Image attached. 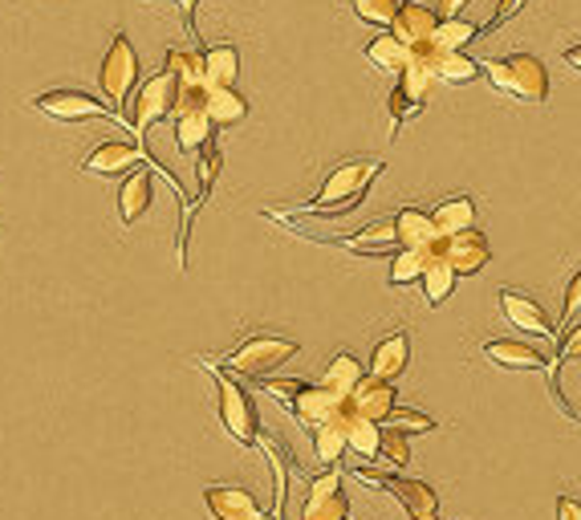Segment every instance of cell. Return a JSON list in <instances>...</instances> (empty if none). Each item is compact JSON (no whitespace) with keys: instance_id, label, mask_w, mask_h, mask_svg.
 <instances>
[{"instance_id":"obj_1","label":"cell","mask_w":581,"mask_h":520,"mask_svg":"<svg viewBox=\"0 0 581 520\" xmlns=\"http://www.w3.org/2000/svg\"><path fill=\"white\" fill-rule=\"evenodd\" d=\"M382 167H387L382 159H346V163L329 171L321 191L305 203L302 212H314V216H346V212H355L358 203L367 200L370 183L382 176Z\"/></svg>"},{"instance_id":"obj_2","label":"cell","mask_w":581,"mask_h":520,"mask_svg":"<svg viewBox=\"0 0 581 520\" xmlns=\"http://www.w3.org/2000/svg\"><path fill=\"white\" fill-rule=\"evenodd\" d=\"M484 77L493 82L500 94L529 106H545L549 98V70L541 57L532 53H505V57H484Z\"/></svg>"},{"instance_id":"obj_3","label":"cell","mask_w":581,"mask_h":520,"mask_svg":"<svg viewBox=\"0 0 581 520\" xmlns=\"http://www.w3.org/2000/svg\"><path fill=\"white\" fill-rule=\"evenodd\" d=\"M293 354H297V342L277 338V333H256V338L232 346L228 354H215V367L232 370V374H249V379H268V370L285 367Z\"/></svg>"},{"instance_id":"obj_4","label":"cell","mask_w":581,"mask_h":520,"mask_svg":"<svg viewBox=\"0 0 581 520\" xmlns=\"http://www.w3.org/2000/svg\"><path fill=\"white\" fill-rule=\"evenodd\" d=\"M203 367L212 370V379H215V394H220V423H224V432L232 435L241 447L256 444V439H261V423H256V403L249 399V391H241L236 382L228 379L224 367H215V362H203Z\"/></svg>"},{"instance_id":"obj_5","label":"cell","mask_w":581,"mask_h":520,"mask_svg":"<svg viewBox=\"0 0 581 520\" xmlns=\"http://www.w3.org/2000/svg\"><path fill=\"white\" fill-rule=\"evenodd\" d=\"M139 53H135V45H130L127 33H118V38L110 41V50H106V57H102V70H98V86L102 94L110 98V106L118 110V115H127V98L135 94V86H139Z\"/></svg>"},{"instance_id":"obj_6","label":"cell","mask_w":581,"mask_h":520,"mask_svg":"<svg viewBox=\"0 0 581 520\" xmlns=\"http://www.w3.org/2000/svg\"><path fill=\"white\" fill-rule=\"evenodd\" d=\"M179 77L171 70L163 74L147 77L135 94V106H130V130L135 135H151L155 123H163L167 115H176V102H179Z\"/></svg>"},{"instance_id":"obj_7","label":"cell","mask_w":581,"mask_h":520,"mask_svg":"<svg viewBox=\"0 0 581 520\" xmlns=\"http://www.w3.org/2000/svg\"><path fill=\"white\" fill-rule=\"evenodd\" d=\"M355 476L367 484V488L391 492L394 500H399V508H403L411 520H435V517H440V496H435V488H431V484L403 480V476H387V471H367V468H358Z\"/></svg>"},{"instance_id":"obj_8","label":"cell","mask_w":581,"mask_h":520,"mask_svg":"<svg viewBox=\"0 0 581 520\" xmlns=\"http://www.w3.org/2000/svg\"><path fill=\"white\" fill-rule=\"evenodd\" d=\"M285 406H289L293 420L302 423L305 432H314V427H321V423L338 420V415L350 411V394L334 391L326 382H302V386L285 399Z\"/></svg>"},{"instance_id":"obj_9","label":"cell","mask_w":581,"mask_h":520,"mask_svg":"<svg viewBox=\"0 0 581 520\" xmlns=\"http://www.w3.org/2000/svg\"><path fill=\"white\" fill-rule=\"evenodd\" d=\"M33 110L53 118V123H82V118H110V123H123V115H118L114 106H102L94 94L74 89V86L38 94V98H33Z\"/></svg>"},{"instance_id":"obj_10","label":"cell","mask_w":581,"mask_h":520,"mask_svg":"<svg viewBox=\"0 0 581 520\" xmlns=\"http://www.w3.org/2000/svg\"><path fill=\"white\" fill-rule=\"evenodd\" d=\"M171 123H176V147L183 155L200 151L203 142L215 139L212 135L215 123H212V115H208V89H179Z\"/></svg>"},{"instance_id":"obj_11","label":"cell","mask_w":581,"mask_h":520,"mask_svg":"<svg viewBox=\"0 0 581 520\" xmlns=\"http://www.w3.org/2000/svg\"><path fill=\"white\" fill-rule=\"evenodd\" d=\"M411 53H419V57L431 65V74L440 77L443 86H468V82H476V77L484 74V62L468 57L464 50H443L435 41H427V45H419V50Z\"/></svg>"},{"instance_id":"obj_12","label":"cell","mask_w":581,"mask_h":520,"mask_svg":"<svg viewBox=\"0 0 581 520\" xmlns=\"http://www.w3.org/2000/svg\"><path fill=\"white\" fill-rule=\"evenodd\" d=\"M302 520H350V500L341 496V471H326L309 484Z\"/></svg>"},{"instance_id":"obj_13","label":"cell","mask_w":581,"mask_h":520,"mask_svg":"<svg viewBox=\"0 0 581 520\" xmlns=\"http://www.w3.org/2000/svg\"><path fill=\"white\" fill-rule=\"evenodd\" d=\"M334 248H346V253H358V256H394L399 253V229H394V216L391 220H374L367 224L362 232H350V236H334Z\"/></svg>"},{"instance_id":"obj_14","label":"cell","mask_w":581,"mask_h":520,"mask_svg":"<svg viewBox=\"0 0 581 520\" xmlns=\"http://www.w3.org/2000/svg\"><path fill=\"white\" fill-rule=\"evenodd\" d=\"M500 314H505L520 333H532V338H553L557 333L549 314H545V305L517 289H500Z\"/></svg>"},{"instance_id":"obj_15","label":"cell","mask_w":581,"mask_h":520,"mask_svg":"<svg viewBox=\"0 0 581 520\" xmlns=\"http://www.w3.org/2000/svg\"><path fill=\"white\" fill-rule=\"evenodd\" d=\"M203 500H208L215 520H273L265 508H261V500H256L253 492H244V488H228V484H220V488H208Z\"/></svg>"},{"instance_id":"obj_16","label":"cell","mask_w":581,"mask_h":520,"mask_svg":"<svg viewBox=\"0 0 581 520\" xmlns=\"http://www.w3.org/2000/svg\"><path fill=\"white\" fill-rule=\"evenodd\" d=\"M443 253H447V261H452L459 277H472V273H480L488 265V236L480 229H464L443 241Z\"/></svg>"},{"instance_id":"obj_17","label":"cell","mask_w":581,"mask_h":520,"mask_svg":"<svg viewBox=\"0 0 581 520\" xmlns=\"http://www.w3.org/2000/svg\"><path fill=\"white\" fill-rule=\"evenodd\" d=\"M440 9H427V4H415V0H403L399 4V17H394L391 33H399V38L411 45V50H419V45H427L431 38H435V29H440Z\"/></svg>"},{"instance_id":"obj_18","label":"cell","mask_w":581,"mask_h":520,"mask_svg":"<svg viewBox=\"0 0 581 520\" xmlns=\"http://www.w3.org/2000/svg\"><path fill=\"white\" fill-rule=\"evenodd\" d=\"M350 406H355L358 415H367V420L387 423L394 411V382L379 379V374H367V379L350 391Z\"/></svg>"},{"instance_id":"obj_19","label":"cell","mask_w":581,"mask_h":520,"mask_svg":"<svg viewBox=\"0 0 581 520\" xmlns=\"http://www.w3.org/2000/svg\"><path fill=\"white\" fill-rule=\"evenodd\" d=\"M151 203H155V176L147 167H139V171L123 179V188H118V216H123V229L139 224L142 212H151Z\"/></svg>"},{"instance_id":"obj_20","label":"cell","mask_w":581,"mask_h":520,"mask_svg":"<svg viewBox=\"0 0 581 520\" xmlns=\"http://www.w3.org/2000/svg\"><path fill=\"white\" fill-rule=\"evenodd\" d=\"M394 229H399V248H431V244L443 241L435 216L423 212V208H403V212H394Z\"/></svg>"},{"instance_id":"obj_21","label":"cell","mask_w":581,"mask_h":520,"mask_svg":"<svg viewBox=\"0 0 581 520\" xmlns=\"http://www.w3.org/2000/svg\"><path fill=\"white\" fill-rule=\"evenodd\" d=\"M484 358L500 370H545L549 367V358H545L537 346L508 342V338H493V342H484Z\"/></svg>"},{"instance_id":"obj_22","label":"cell","mask_w":581,"mask_h":520,"mask_svg":"<svg viewBox=\"0 0 581 520\" xmlns=\"http://www.w3.org/2000/svg\"><path fill=\"white\" fill-rule=\"evenodd\" d=\"M142 159H147V151L135 147V142H102V147L89 151V159L82 167H86L89 176H118V171H130Z\"/></svg>"},{"instance_id":"obj_23","label":"cell","mask_w":581,"mask_h":520,"mask_svg":"<svg viewBox=\"0 0 581 520\" xmlns=\"http://www.w3.org/2000/svg\"><path fill=\"white\" fill-rule=\"evenodd\" d=\"M406 362H411V338H406L403 330L391 333V338H382L379 346H374V358H370V374H379V379H399L406 370Z\"/></svg>"},{"instance_id":"obj_24","label":"cell","mask_w":581,"mask_h":520,"mask_svg":"<svg viewBox=\"0 0 581 520\" xmlns=\"http://www.w3.org/2000/svg\"><path fill=\"white\" fill-rule=\"evenodd\" d=\"M203 77H208V89L236 86V77H241V50H236V45H212V50H203Z\"/></svg>"},{"instance_id":"obj_25","label":"cell","mask_w":581,"mask_h":520,"mask_svg":"<svg viewBox=\"0 0 581 520\" xmlns=\"http://www.w3.org/2000/svg\"><path fill=\"white\" fill-rule=\"evenodd\" d=\"M367 57L382 74H403V65L411 62V45H406L399 33H379V38L367 45Z\"/></svg>"},{"instance_id":"obj_26","label":"cell","mask_w":581,"mask_h":520,"mask_svg":"<svg viewBox=\"0 0 581 520\" xmlns=\"http://www.w3.org/2000/svg\"><path fill=\"white\" fill-rule=\"evenodd\" d=\"M350 415V411H346ZM346 415H338V420L321 423V427H314V456L321 459V464H338L341 456H346V447H350V432H346Z\"/></svg>"},{"instance_id":"obj_27","label":"cell","mask_w":581,"mask_h":520,"mask_svg":"<svg viewBox=\"0 0 581 520\" xmlns=\"http://www.w3.org/2000/svg\"><path fill=\"white\" fill-rule=\"evenodd\" d=\"M431 216H435L443 236H455V232L464 229H476V200L472 195H452L440 208H431Z\"/></svg>"},{"instance_id":"obj_28","label":"cell","mask_w":581,"mask_h":520,"mask_svg":"<svg viewBox=\"0 0 581 520\" xmlns=\"http://www.w3.org/2000/svg\"><path fill=\"white\" fill-rule=\"evenodd\" d=\"M208 115L215 127H236L241 118H249V102L236 94V86H212L208 89Z\"/></svg>"},{"instance_id":"obj_29","label":"cell","mask_w":581,"mask_h":520,"mask_svg":"<svg viewBox=\"0 0 581 520\" xmlns=\"http://www.w3.org/2000/svg\"><path fill=\"white\" fill-rule=\"evenodd\" d=\"M443 241H447V236H443ZM443 241L431 244V248H399V253H394V265H391V285H411V280H423L431 256L440 253Z\"/></svg>"},{"instance_id":"obj_30","label":"cell","mask_w":581,"mask_h":520,"mask_svg":"<svg viewBox=\"0 0 581 520\" xmlns=\"http://www.w3.org/2000/svg\"><path fill=\"white\" fill-rule=\"evenodd\" d=\"M163 70H171L183 89H208V77H203V50H167Z\"/></svg>"},{"instance_id":"obj_31","label":"cell","mask_w":581,"mask_h":520,"mask_svg":"<svg viewBox=\"0 0 581 520\" xmlns=\"http://www.w3.org/2000/svg\"><path fill=\"white\" fill-rule=\"evenodd\" d=\"M346 432H350V452L358 456L374 459L382 447V423L367 420V415H358L355 406H350V415H346Z\"/></svg>"},{"instance_id":"obj_32","label":"cell","mask_w":581,"mask_h":520,"mask_svg":"<svg viewBox=\"0 0 581 520\" xmlns=\"http://www.w3.org/2000/svg\"><path fill=\"white\" fill-rule=\"evenodd\" d=\"M455 273L452 268V261H447V253H435L431 256V265H427V273H423V289H427V301L431 305H443L447 297H452V289H455Z\"/></svg>"},{"instance_id":"obj_33","label":"cell","mask_w":581,"mask_h":520,"mask_svg":"<svg viewBox=\"0 0 581 520\" xmlns=\"http://www.w3.org/2000/svg\"><path fill=\"white\" fill-rule=\"evenodd\" d=\"M435 82H440V77L431 74V65L423 62L419 53H411V62H406V65H403V74H399V89H406L411 98L427 106V98H431V89H435Z\"/></svg>"},{"instance_id":"obj_34","label":"cell","mask_w":581,"mask_h":520,"mask_svg":"<svg viewBox=\"0 0 581 520\" xmlns=\"http://www.w3.org/2000/svg\"><path fill=\"white\" fill-rule=\"evenodd\" d=\"M362 379H367V370H362V362H358L350 350H341V354L326 367V374H321V382H326V386H334V391H346V394L355 391Z\"/></svg>"},{"instance_id":"obj_35","label":"cell","mask_w":581,"mask_h":520,"mask_svg":"<svg viewBox=\"0 0 581 520\" xmlns=\"http://www.w3.org/2000/svg\"><path fill=\"white\" fill-rule=\"evenodd\" d=\"M399 4H403V0H350V13H355L362 25L391 29L394 17H399Z\"/></svg>"},{"instance_id":"obj_36","label":"cell","mask_w":581,"mask_h":520,"mask_svg":"<svg viewBox=\"0 0 581 520\" xmlns=\"http://www.w3.org/2000/svg\"><path fill=\"white\" fill-rule=\"evenodd\" d=\"M431 41H435V45H443V50H464L468 41H476V25L459 21V17H443Z\"/></svg>"},{"instance_id":"obj_37","label":"cell","mask_w":581,"mask_h":520,"mask_svg":"<svg viewBox=\"0 0 581 520\" xmlns=\"http://www.w3.org/2000/svg\"><path fill=\"white\" fill-rule=\"evenodd\" d=\"M379 456L391 459L394 468H406V464H411V444H406V432H399V427H387V423H382Z\"/></svg>"},{"instance_id":"obj_38","label":"cell","mask_w":581,"mask_h":520,"mask_svg":"<svg viewBox=\"0 0 581 520\" xmlns=\"http://www.w3.org/2000/svg\"><path fill=\"white\" fill-rule=\"evenodd\" d=\"M387 427H399V432H406V435H423V432H435V420L423 415V411H403V406H394Z\"/></svg>"},{"instance_id":"obj_39","label":"cell","mask_w":581,"mask_h":520,"mask_svg":"<svg viewBox=\"0 0 581 520\" xmlns=\"http://www.w3.org/2000/svg\"><path fill=\"white\" fill-rule=\"evenodd\" d=\"M419 110H423V102H415L411 94H406V89L394 86L391 89V123H394L391 135H399V127H406V118H415Z\"/></svg>"},{"instance_id":"obj_40","label":"cell","mask_w":581,"mask_h":520,"mask_svg":"<svg viewBox=\"0 0 581 520\" xmlns=\"http://www.w3.org/2000/svg\"><path fill=\"white\" fill-rule=\"evenodd\" d=\"M520 9H525V0H500V4H496V13L488 17V25H484V29H476V38H488V33H496V29L505 25L508 17H517Z\"/></svg>"},{"instance_id":"obj_41","label":"cell","mask_w":581,"mask_h":520,"mask_svg":"<svg viewBox=\"0 0 581 520\" xmlns=\"http://www.w3.org/2000/svg\"><path fill=\"white\" fill-rule=\"evenodd\" d=\"M581 358V326H573V330L561 338V346H557V367H569V362H578Z\"/></svg>"},{"instance_id":"obj_42","label":"cell","mask_w":581,"mask_h":520,"mask_svg":"<svg viewBox=\"0 0 581 520\" xmlns=\"http://www.w3.org/2000/svg\"><path fill=\"white\" fill-rule=\"evenodd\" d=\"M581 314V268L573 273V280H569L566 289V309H561V321H569L573 326V318Z\"/></svg>"},{"instance_id":"obj_43","label":"cell","mask_w":581,"mask_h":520,"mask_svg":"<svg viewBox=\"0 0 581 520\" xmlns=\"http://www.w3.org/2000/svg\"><path fill=\"white\" fill-rule=\"evenodd\" d=\"M557 520H581V500L561 496V500H557Z\"/></svg>"},{"instance_id":"obj_44","label":"cell","mask_w":581,"mask_h":520,"mask_svg":"<svg viewBox=\"0 0 581 520\" xmlns=\"http://www.w3.org/2000/svg\"><path fill=\"white\" fill-rule=\"evenodd\" d=\"M472 0H440V17H459Z\"/></svg>"},{"instance_id":"obj_45","label":"cell","mask_w":581,"mask_h":520,"mask_svg":"<svg viewBox=\"0 0 581 520\" xmlns=\"http://www.w3.org/2000/svg\"><path fill=\"white\" fill-rule=\"evenodd\" d=\"M566 62H569V70H581V45H569Z\"/></svg>"},{"instance_id":"obj_46","label":"cell","mask_w":581,"mask_h":520,"mask_svg":"<svg viewBox=\"0 0 581 520\" xmlns=\"http://www.w3.org/2000/svg\"><path fill=\"white\" fill-rule=\"evenodd\" d=\"M191 9H196V0H183V13H188V29H191ZM196 33V29H191Z\"/></svg>"}]
</instances>
